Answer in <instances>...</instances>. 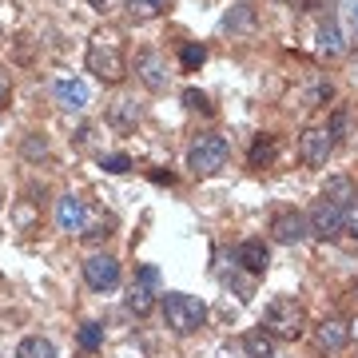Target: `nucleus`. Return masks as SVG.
<instances>
[{"instance_id":"obj_3","label":"nucleus","mask_w":358,"mask_h":358,"mask_svg":"<svg viewBox=\"0 0 358 358\" xmlns=\"http://www.w3.org/2000/svg\"><path fill=\"white\" fill-rule=\"evenodd\" d=\"M164 322H167L176 334H195V331L207 322L203 299L183 294V291H167V294H164Z\"/></svg>"},{"instance_id":"obj_29","label":"nucleus","mask_w":358,"mask_h":358,"mask_svg":"<svg viewBox=\"0 0 358 358\" xmlns=\"http://www.w3.org/2000/svg\"><path fill=\"white\" fill-rule=\"evenodd\" d=\"M183 103H187L192 112H203V115H211V112H215V108H211V100H207L203 92H195V88H187V92H183Z\"/></svg>"},{"instance_id":"obj_17","label":"nucleus","mask_w":358,"mask_h":358,"mask_svg":"<svg viewBox=\"0 0 358 358\" xmlns=\"http://www.w3.org/2000/svg\"><path fill=\"white\" fill-rule=\"evenodd\" d=\"M279 164V140L275 136H259L255 143H251V152H247V167H275Z\"/></svg>"},{"instance_id":"obj_18","label":"nucleus","mask_w":358,"mask_h":358,"mask_svg":"<svg viewBox=\"0 0 358 358\" xmlns=\"http://www.w3.org/2000/svg\"><path fill=\"white\" fill-rule=\"evenodd\" d=\"M243 355L247 358H275V338H271L263 327H259V331H247L243 334Z\"/></svg>"},{"instance_id":"obj_30","label":"nucleus","mask_w":358,"mask_h":358,"mask_svg":"<svg viewBox=\"0 0 358 358\" xmlns=\"http://www.w3.org/2000/svg\"><path fill=\"white\" fill-rule=\"evenodd\" d=\"M100 167L108 171V176H124V171H131V159L128 155H103Z\"/></svg>"},{"instance_id":"obj_13","label":"nucleus","mask_w":358,"mask_h":358,"mask_svg":"<svg viewBox=\"0 0 358 358\" xmlns=\"http://www.w3.org/2000/svg\"><path fill=\"white\" fill-rule=\"evenodd\" d=\"M140 120H143V108L131 100V96H120V100L108 103V124H112L115 131H131Z\"/></svg>"},{"instance_id":"obj_22","label":"nucleus","mask_w":358,"mask_h":358,"mask_svg":"<svg viewBox=\"0 0 358 358\" xmlns=\"http://www.w3.org/2000/svg\"><path fill=\"white\" fill-rule=\"evenodd\" d=\"M203 60H207V48H203V44H195V40L179 48V68H183V72H199Z\"/></svg>"},{"instance_id":"obj_1","label":"nucleus","mask_w":358,"mask_h":358,"mask_svg":"<svg viewBox=\"0 0 358 358\" xmlns=\"http://www.w3.org/2000/svg\"><path fill=\"white\" fill-rule=\"evenodd\" d=\"M84 64H88V72L100 80V84H120V80L128 76V60H124V52H120L115 36H103V32L92 36Z\"/></svg>"},{"instance_id":"obj_28","label":"nucleus","mask_w":358,"mask_h":358,"mask_svg":"<svg viewBox=\"0 0 358 358\" xmlns=\"http://www.w3.org/2000/svg\"><path fill=\"white\" fill-rule=\"evenodd\" d=\"M331 96H334L331 80H315V84H310V92H307V103H310V108H322Z\"/></svg>"},{"instance_id":"obj_4","label":"nucleus","mask_w":358,"mask_h":358,"mask_svg":"<svg viewBox=\"0 0 358 358\" xmlns=\"http://www.w3.org/2000/svg\"><path fill=\"white\" fill-rule=\"evenodd\" d=\"M231 155V143L223 140V136H215V131H207V136H195L192 148H187V167H192V176H215L219 167L227 164Z\"/></svg>"},{"instance_id":"obj_27","label":"nucleus","mask_w":358,"mask_h":358,"mask_svg":"<svg viewBox=\"0 0 358 358\" xmlns=\"http://www.w3.org/2000/svg\"><path fill=\"white\" fill-rule=\"evenodd\" d=\"M20 155H24V159H44V155H48V140L32 131V136H28V140L20 143Z\"/></svg>"},{"instance_id":"obj_10","label":"nucleus","mask_w":358,"mask_h":358,"mask_svg":"<svg viewBox=\"0 0 358 358\" xmlns=\"http://www.w3.org/2000/svg\"><path fill=\"white\" fill-rule=\"evenodd\" d=\"M267 263H271V251H267V243H263V239H243V243L235 247V267H243L251 279H255V275H263V271H267Z\"/></svg>"},{"instance_id":"obj_2","label":"nucleus","mask_w":358,"mask_h":358,"mask_svg":"<svg viewBox=\"0 0 358 358\" xmlns=\"http://www.w3.org/2000/svg\"><path fill=\"white\" fill-rule=\"evenodd\" d=\"M263 331L271 338H282V343H294L307 334V310L299 299H275L267 310H263Z\"/></svg>"},{"instance_id":"obj_9","label":"nucleus","mask_w":358,"mask_h":358,"mask_svg":"<svg viewBox=\"0 0 358 358\" xmlns=\"http://www.w3.org/2000/svg\"><path fill=\"white\" fill-rule=\"evenodd\" d=\"M84 282H88L92 291H112L115 282H120V263L112 255H92L84 263Z\"/></svg>"},{"instance_id":"obj_16","label":"nucleus","mask_w":358,"mask_h":358,"mask_svg":"<svg viewBox=\"0 0 358 358\" xmlns=\"http://www.w3.org/2000/svg\"><path fill=\"white\" fill-rule=\"evenodd\" d=\"M80 235H84V243H103V239H112V235H115V219L103 215V211H88Z\"/></svg>"},{"instance_id":"obj_24","label":"nucleus","mask_w":358,"mask_h":358,"mask_svg":"<svg viewBox=\"0 0 358 358\" xmlns=\"http://www.w3.org/2000/svg\"><path fill=\"white\" fill-rule=\"evenodd\" d=\"M319 48L327 52V56H338V52H343V36H338V28H334L331 20L319 28Z\"/></svg>"},{"instance_id":"obj_7","label":"nucleus","mask_w":358,"mask_h":358,"mask_svg":"<svg viewBox=\"0 0 358 358\" xmlns=\"http://www.w3.org/2000/svg\"><path fill=\"white\" fill-rule=\"evenodd\" d=\"M331 152H334L331 128H307L303 136H299V155H303L307 167H322L327 159H331Z\"/></svg>"},{"instance_id":"obj_15","label":"nucleus","mask_w":358,"mask_h":358,"mask_svg":"<svg viewBox=\"0 0 358 358\" xmlns=\"http://www.w3.org/2000/svg\"><path fill=\"white\" fill-rule=\"evenodd\" d=\"M84 219H88V207L80 203L76 195H60V203H56V223H60V231H80Z\"/></svg>"},{"instance_id":"obj_20","label":"nucleus","mask_w":358,"mask_h":358,"mask_svg":"<svg viewBox=\"0 0 358 358\" xmlns=\"http://www.w3.org/2000/svg\"><path fill=\"white\" fill-rule=\"evenodd\" d=\"M16 358H56V346H52L48 338H40V334H28V338H20V346H16Z\"/></svg>"},{"instance_id":"obj_23","label":"nucleus","mask_w":358,"mask_h":358,"mask_svg":"<svg viewBox=\"0 0 358 358\" xmlns=\"http://www.w3.org/2000/svg\"><path fill=\"white\" fill-rule=\"evenodd\" d=\"M76 338H80V346H84L88 355H96V350L103 346V327H100V322H84Z\"/></svg>"},{"instance_id":"obj_35","label":"nucleus","mask_w":358,"mask_h":358,"mask_svg":"<svg viewBox=\"0 0 358 358\" xmlns=\"http://www.w3.org/2000/svg\"><path fill=\"white\" fill-rule=\"evenodd\" d=\"M355 294H358V279H355Z\"/></svg>"},{"instance_id":"obj_31","label":"nucleus","mask_w":358,"mask_h":358,"mask_svg":"<svg viewBox=\"0 0 358 358\" xmlns=\"http://www.w3.org/2000/svg\"><path fill=\"white\" fill-rule=\"evenodd\" d=\"M327 128H331V136H334V143H338V140H343V136H346V128H350V115H346V112H343V108H338V112H334V115H331V124H327Z\"/></svg>"},{"instance_id":"obj_33","label":"nucleus","mask_w":358,"mask_h":358,"mask_svg":"<svg viewBox=\"0 0 358 358\" xmlns=\"http://www.w3.org/2000/svg\"><path fill=\"white\" fill-rule=\"evenodd\" d=\"M346 231H350V235L358 239V199H355L350 207H346Z\"/></svg>"},{"instance_id":"obj_26","label":"nucleus","mask_w":358,"mask_h":358,"mask_svg":"<svg viewBox=\"0 0 358 358\" xmlns=\"http://www.w3.org/2000/svg\"><path fill=\"white\" fill-rule=\"evenodd\" d=\"M219 279H223V287H235V294H239V299H251V279H243V275H239V271L231 267V271H223V275H219Z\"/></svg>"},{"instance_id":"obj_6","label":"nucleus","mask_w":358,"mask_h":358,"mask_svg":"<svg viewBox=\"0 0 358 358\" xmlns=\"http://www.w3.org/2000/svg\"><path fill=\"white\" fill-rule=\"evenodd\" d=\"M307 219H310V235H319V239H334V235L346 231V211L338 203H331V199H319Z\"/></svg>"},{"instance_id":"obj_8","label":"nucleus","mask_w":358,"mask_h":358,"mask_svg":"<svg viewBox=\"0 0 358 358\" xmlns=\"http://www.w3.org/2000/svg\"><path fill=\"white\" fill-rule=\"evenodd\" d=\"M271 235H275L279 243H299V239H307L310 235V219L303 215V211H294V207L275 211V219H271Z\"/></svg>"},{"instance_id":"obj_11","label":"nucleus","mask_w":358,"mask_h":358,"mask_svg":"<svg viewBox=\"0 0 358 358\" xmlns=\"http://www.w3.org/2000/svg\"><path fill=\"white\" fill-rule=\"evenodd\" d=\"M136 76L148 84L152 92H164L167 88V64H164V56L152 48H143L140 56H136Z\"/></svg>"},{"instance_id":"obj_32","label":"nucleus","mask_w":358,"mask_h":358,"mask_svg":"<svg viewBox=\"0 0 358 358\" xmlns=\"http://www.w3.org/2000/svg\"><path fill=\"white\" fill-rule=\"evenodd\" d=\"M8 100H13V76H8V72L0 68V112L8 108Z\"/></svg>"},{"instance_id":"obj_12","label":"nucleus","mask_w":358,"mask_h":358,"mask_svg":"<svg viewBox=\"0 0 358 358\" xmlns=\"http://www.w3.org/2000/svg\"><path fill=\"white\" fill-rule=\"evenodd\" d=\"M346 343H350V322H343V319H322L319 327H315V346H319V350H327V355H334V350H346Z\"/></svg>"},{"instance_id":"obj_34","label":"nucleus","mask_w":358,"mask_h":358,"mask_svg":"<svg viewBox=\"0 0 358 358\" xmlns=\"http://www.w3.org/2000/svg\"><path fill=\"white\" fill-rule=\"evenodd\" d=\"M355 24H358V4H355Z\"/></svg>"},{"instance_id":"obj_5","label":"nucleus","mask_w":358,"mask_h":358,"mask_svg":"<svg viewBox=\"0 0 358 358\" xmlns=\"http://www.w3.org/2000/svg\"><path fill=\"white\" fill-rule=\"evenodd\" d=\"M159 267H152V263H143L140 271H136V279H131L128 287V310L131 315H152V307L159 303Z\"/></svg>"},{"instance_id":"obj_14","label":"nucleus","mask_w":358,"mask_h":358,"mask_svg":"<svg viewBox=\"0 0 358 358\" xmlns=\"http://www.w3.org/2000/svg\"><path fill=\"white\" fill-rule=\"evenodd\" d=\"M52 96H56V103H60L64 112H84V108H88V88H84V80H56V84H52Z\"/></svg>"},{"instance_id":"obj_25","label":"nucleus","mask_w":358,"mask_h":358,"mask_svg":"<svg viewBox=\"0 0 358 358\" xmlns=\"http://www.w3.org/2000/svg\"><path fill=\"white\" fill-rule=\"evenodd\" d=\"M167 4H171V0H128L131 16H140V20H148V16H159V13H167Z\"/></svg>"},{"instance_id":"obj_21","label":"nucleus","mask_w":358,"mask_h":358,"mask_svg":"<svg viewBox=\"0 0 358 358\" xmlns=\"http://www.w3.org/2000/svg\"><path fill=\"white\" fill-rule=\"evenodd\" d=\"M251 20H255V4H251V0H239L235 13L223 16V28H227V32H239V28H247Z\"/></svg>"},{"instance_id":"obj_19","label":"nucleus","mask_w":358,"mask_h":358,"mask_svg":"<svg viewBox=\"0 0 358 358\" xmlns=\"http://www.w3.org/2000/svg\"><path fill=\"white\" fill-rule=\"evenodd\" d=\"M322 199H331V203H338L346 211V207L358 199V192H355V183L346 176H334V179H327V192H322Z\"/></svg>"}]
</instances>
